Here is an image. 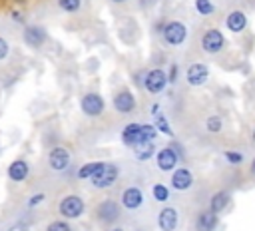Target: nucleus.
I'll return each mask as SVG.
<instances>
[{
    "label": "nucleus",
    "mask_w": 255,
    "mask_h": 231,
    "mask_svg": "<svg viewBox=\"0 0 255 231\" xmlns=\"http://www.w3.org/2000/svg\"><path fill=\"white\" fill-rule=\"evenodd\" d=\"M58 211H60V215H62L64 219H78V217L84 215L86 203H84V199H82L80 195H66V197L60 201Z\"/></svg>",
    "instance_id": "f257e3e1"
},
{
    "label": "nucleus",
    "mask_w": 255,
    "mask_h": 231,
    "mask_svg": "<svg viewBox=\"0 0 255 231\" xmlns=\"http://www.w3.org/2000/svg\"><path fill=\"white\" fill-rule=\"evenodd\" d=\"M161 36H163V40H165L169 46H181V44L187 40V28H185L183 22L171 20V22L163 24Z\"/></svg>",
    "instance_id": "f03ea898"
},
{
    "label": "nucleus",
    "mask_w": 255,
    "mask_h": 231,
    "mask_svg": "<svg viewBox=\"0 0 255 231\" xmlns=\"http://www.w3.org/2000/svg\"><path fill=\"white\" fill-rule=\"evenodd\" d=\"M118 177H120V167L116 165V163H104V167L90 179L92 181V185L94 187H98V189H108V187H112L116 181H118Z\"/></svg>",
    "instance_id": "7ed1b4c3"
},
{
    "label": "nucleus",
    "mask_w": 255,
    "mask_h": 231,
    "mask_svg": "<svg viewBox=\"0 0 255 231\" xmlns=\"http://www.w3.org/2000/svg\"><path fill=\"white\" fill-rule=\"evenodd\" d=\"M120 213H122L120 211V203L114 201V199H104L96 207V219L102 225H114L120 219Z\"/></svg>",
    "instance_id": "20e7f679"
},
{
    "label": "nucleus",
    "mask_w": 255,
    "mask_h": 231,
    "mask_svg": "<svg viewBox=\"0 0 255 231\" xmlns=\"http://www.w3.org/2000/svg\"><path fill=\"white\" fill-rule=\"evenodd\" d=\"M167 84H169L167 74H165L161 68H153V70L145 72L143 82H141V86H143L149 94H161V92L167 88Z\"/></svg>",
    "instance_id": "39448f33"
},
{
    "label": "nucleus",
    "mask_w": 255,
    "mask_h": 231,
    "mask_svg": "<svg viewBox=\"0 0 255 231\" xmlns=\"http://www.w3.org/2000/svg\"><path fill=\"white\" fill-rule=\"evenodd\" d=\"M80 108H82L84 116H88V117H98V116H102V112H104V108H106V102H104V98H102L98 92H88V94L82 96Z\"/></svg>",
    "instance_id": "423d86ee"
},
{
    "label": "nucleus",
    "mask_w": 255,
    "mask_h": 231,
    "mask_svg": "<svg viewBox=\"0 0 255 231\" xmlns=\"http://www.w3.org/2000/svg\"><path fill=\"white\" fill-rule=\"evenodd\" d=\"M225 46V36L217 28H209L201 38V48L205 54H217Z\"/></svg>",
    "instance_id": "0eeeda50"
},
{
    "label": "nucleus",
    "mask_w": 255,
    "mask_h": 231,
    "mask_svg": "<svg viewBox=\"0 0 255 231\" xmlns=\"http://www.w3.org/2000/svg\"><path fill=\"white\" fill-rule=\"evenodd\" d=\"M179 153L173 149V145H165L155 153V163L161 171H173L179 163Z\"/></svg>",
    "instance_id": "6e6552de"
},
{
    "label": "nucleus",
    "mask_w": 255,
    "mask_h": 231,
    "mask_svg": "<svg viewBox=\"0 0 255 231\" xmlns=\"http://www.w3.org/2000/svg\"><path fill=\"white\" fill-rule=\"evenodd\" d=\"M207 78H209V68H207L203 62H193V64L185 70V80H187V84L193 86V88L203 86V84L207 82Z\"/></svg>",
    "instance_id": "1a4fd4ad"
},
{
    "label": "nucleus",
    "mask_w": 255,
    "mask_h": 231,
    "mask_svg": "<svg viewBox=\"0 0 255 231\" xmlns=\"http://www.w3.org/2000/svg\"><path fill=\"white\" fill-rule=\"evenodd\" d=\"M70 161H72V157H70V153H68L66 147L56 145V147H52L50 153H48V165H50V169H54V171H66V169L70 167Z\"/></svg>",
    "instance_id": "9d476101"
},
{
    "label": "nucleus",
    "mask_w": 255,
    "mask_h": 231,
    "mask_svg": "<svg viewBox=\"0 0 255 231\" xmlns=\"http://www.w3.org/2000/svg\"><path fill=\"white\" fill-rule=\"evenodd\" d=\"M22 38H24V44H26L28 48H34V50H36V48H40V46L46 44V40H48V32H46L42 26L32 24V26H26V28H24Z\"/></svg>",
    "instance_id": "9b49d317"
},
{
    "label": "nucleus",
    "mask_w": 255,
    "mask_h": 231,
    "mask_svg": "<svg viewBox=\"0 0 255 231\" xmlns=\"http://www.w3.org/2000/svg\"><path fill=\"white\" fill-rule=\"evenodd\" d=\"M177 223H179V213H177L175 207L165 205V207L159 209V213H157V227L161 231H175Z\"/></svg>",
    "instance_id": "f8f14e48"
},
{
    "label": "nucleus",
    "mask_w": 255,
    "mask_h": 231,
    "mask_svg": "<svg viewBox=\"0 0 255 231\" xmlns=\"http://www.w3.org/2000/svg\"><path fill=\"white\" fill-rule=\"evenodd\" d=\"M171 187L177 191H187L193 185V173L187 167H175L171 171V179H169Z\"/></svg>",
    "instance_id": "ddd939ff"
},
{
    "label": "nucleus",
    "mask_w": 255,
    "mask_h": 231,
    "mask_svg": "<svg viewBox=\"0 0 255 231\" xmlns=\"http://www.w3.org/2000/svg\"><path fill=\"white\" fill-rule=\"evenodd\" d=\"M143 123H128L124 129H122V141L128 145V147H135L137 143L143 141V129H141Z\"/></svg>",
    "instance_id": "4468645a"
},
{
    "label": "nucleus",
    "mask_w": 255,
    "mask_h": 231,
    "mask_svg": "<svg viewBox=\"0 0 255 231\" xmlns=\"http://www.w3.org/2000/svg\"><path fill=\"white\" fill-rule=\"evenodd\" d=\"M114 110L120 114H131L135 110V98L129 90H122L114 96Z\"/></svg>",
    "instance_id": "2eb2a0df"
},
{
    "label": "nucleus",
    "mask_w": 255,
    "mask_h": 231,
    "mask_svg": "<svg viewBox=\"0 0 255 231\" xmlns=\"http://www.w3.org/2000/svg\"><path fill=\"white\" fill-rule=\"evenodd\" d=\"M143 203V191L135 185H129L122 191V205L126 209H137Z\"/></svg>",
    "instance_id": "dca6fc26"
},
{
    "label": "nucleus",
    "mask_w": 255,
    "mask_h": 231,
    "mask_svg": "<svg viewBox=\"0 0 255 231\" xmlns=\"http://www.w3.org/2000/svg\"><path fill=\"white\" fill-rule=\"evenodd\" d=\"M8 179L10 181H14V183H20V181H24L26 177H28V173H30V163L26 161V159H14L10 165H8Z\"/></svg>",
    "instance_id": "f3484780"
},
{
    "label": "nucleus",
    "mask_w": 255,
    "mask_h": 231,
    "mask_svg": "<svg viewBox=\"0 0 255 231\" xmlns=\"http://www.w3.org/2000/svg\"><path fill=\"white\" fill-rule=\"evenodd\" d=\"M217 225H219V217H217V213H213L209 207L203 209V211L197 215V219H195V231H215Z\"/></svg>",
    "instance_id": "a211bd4d"
},
{
    "label": "nucleus",
    "mask_w": 255,
    "mask_h": 231,
    "mask_svg": "<svg viewBox=\"0 0 255 231\" xmlns=\"http://www.w3.org/2000/svg\"><path fill=\"white\" fill-rule=\"evenodd\" d=\"M225 26H227V30L239 34V32H243L245 26H247V16H245L241 10H233V12H229V14L225 16Z\"/></svg>",
    "instance_id": "6ab92c4d"
},
{
    "label": "nucleus",
    "mask_w": 255,
    "mask_h": 231,
    "mask_svg": "<svg viewBox=\"0 0 255 231\" xmlns=\"http://www.w3.org/2000/svg\"><path fill=\"white\" fill-rule=\"evenodd\" d=\"M229 201H231V193H229V191H225V189L215 191V193L209 197V209L219 215V213L229 205Z\"/></svg>",
    "instance_id": "aec40b11"
},
{
    "label": "nucleus",
    "mask_w": 255,
    "mask_h": 231,
    "mask_svg": "<svg viewBox=\"0 0 255 231\" xmlns=\"http://www.w3.org/2000/svg\"><path fill=\"white\" fill-rule=\"evenodd\" d=\"M131 149H133L135 159H139V161H147V159H151V157L157 153L153 141H141V143H137V145L131 147Z\"/></svg>",
    "instance_id": "412c9836"
},
{
    "label": "nucleus",
    "mask_w": 255,
    "mask_h": 231,
    "mask_svg": "<svg viewBox=\"0 0 255 231\" xmlns=\"http://www.w3.org/2000/svg\"><path fill=\"white\" fill-rule=\"evenodd\" d=\"M151 112H153V119H155V127H157V131H161V133H165V135H173V129H171V125H169V121L165 119V116L159 112V106L157 104H153L151 106Z\"/></svg>",
    "instance_id": "4be33fe9"
},
{
    "label": "nucleus",
    "mask_w": 255,
    "mask_h": 231,
    "mask_svg": "<svg viewBox=\"0 0 255 231\" xmlns=\"http://www.w3.org/2000/svg\"><path fill=\"white\" fill-rule=\"evenodd\" d=\"M104 163H106V161H88V163H84V165L78 169V177H80V179H92V177L104 167Z\"/></svg>",
    "instance_id": "5701e85b"
},
{
    "label": "nucleus",
    "mask_w": 255,
    "mask_h": 231,
    "mask_svg": "<svg viewBox=\"0 0 255 231\" xmlns=\"http://www.w3.org/2000/svg\"><path fill=\"white\" fill-rule=\"evenodd\" d=\"M151 195H153L155 201L165 203V201L171 197V191H169V187H167L165 183H155V185L151 187Z\"/></svg>",
    "instance_id": "b1692460"
},
{
    "label": "nucleus",
    "mask_w": 255,
    "mask_h": 231,
    "mask_svg": "<svg viewBox=\"0 0 255 231\" xmlns=\"http://www.w3.org/2000/svg\"><path fill=\"white\" fill-rule=\"evenodd\" d=\"M205 129H207L209 133H219V131L223 129V119H221V116H217V114L209 116V117L205 119Z\"/></svg>",
    "instance_id": "393cba45"
},
{
    "label": "nucleus",
    "mask_w": 255,
    "mask_h": 231,
    "mask_svg": "<svg viewBox=\"0 0 255 231\" xmlns=\"http://www.w3.org/2000/svg\"><path fill=\"white\" fill-rule=\"evenodd\" d=\"M195 10L201 14V16H211L215 12V6L211 0H195Z\"/></svg>",
    "instance_id": "a878e982"
},
{
    "label": "nucleus",
    "mask_w": 255,
    "mask_h": 231,
    "mask_svg": "<svg viewBox=\"0 0 255 231\" xmlns=\"http://www.w3.org/2000/svg\"><path fill=\"white\" fill-rule=\"evenodd\" d=\"M58 6H60V10H64L68 14H74L82 8V0H58Z\"/></svg>",
    "instance_id": "bb28decb"
},
{
    "label": "nucleus",
    "mask_w": 255,
    "mask_h": 231,
    "mask_svg": "<svg viewBox=\"0 0 255 231\" xmlns=\"http://www.w3.org/2000/svg\"><path fill=\"white\" fill-rule=\"evenodd\" d=\"M223 157H225V161L227 163H231V165H241L243 163V153L241 151H235V149H227L225 153H223Z\"/></svg>",
    "instance_id": "cd10ccee"
},
{
    "label": "nucleus",
    "mask_w": 255,
    "mask_h": 231,
    "mask_svg": "<svg viewBox=\"0 0 255 231\" xmlns=\"http://www.w3.org/2000/svg\"><path fill=\"white\" fill-rule=\"evenodd\" d=\"M46 231H72V227H70V223L68 221H52V223H48V227H46Z\"/></svg>",
    "instance_id": "c85d7f7f"
},
{
    "label": "nucleus",
    "mask_w": 255,
    "mask_h": 231,
    "mask_svg": "<svg viewBox=\"0 0 255 231\" xmlns=\"http://www.w3.org/2000/svg\"><path fill=\"white\" fill-rule=\"evenodd\" d=\"M44 201V193H34L30 199H28V207H36L38 203Z\"/></svg>",
    "instance_id": "c756f323"
},
{
    "label": "nucleus",
    "mask_w": 255,
    "mask_h": 231,
    "mask_svg": "<svg viewBox=\"0 0 255 231\" xmlns=\"http://www.w3.org/2000/svg\"><path fill=\"white\" fill-rule=\"evenodd\" d=\"M8 52H10V46H8V42L0 36V60H4V58L8 56Z\"/></svg>",
    "instance_id": "7c9ffc66"
},
{
    "label": "nucleus",
    "mask_w": 255,
    "mask_h": 231,
    "mask_svg": "<svg viewBox=\"0 0 255 231\" xmlns=\"http://www.w3.org/2000/svg\"><path fill=\"white\" fill-rule=\"evenodd\" d=\"M167 80H169V84H175V80H177V66H175V64H171V66H169Z\"/></svg>",
    "instance_id": "2f4dec72"
},
{
    "label": "nucleus",
    "mask_w": 255,
    "mask_h": 231,
    "mask_svg": "<svg viewBox=\"0 0 255 231\" xmlns=\"http://www.w3.org/2000/svg\"><path fill=\"white\" fill-rule=\"evenodd\" d=\"M10 16H12V18H14V22H18V24H22V22H24V16H22L18 10H12V12H10Z\"/></svg>",
    "instance_id": "473e14b6"
},
{
    "label": "nucleus",
    "mask_w": 255,
    "mask_h": 231,
    "mask_svg": "<svg viewBox=\"0 0 255 231\" xmlns=\"http://www.w3.org/2000/svg\"><path fill=\"white\" fill-rule=\"evenodd\" d=\"M8 231H28V227H26V225H22V223H16V225L8 227Z\"/></svg>",
    "instance_id": "72a5a7b5"
},
{
    "label": "nucleus",
    "mask_w": 255,
    "mask_h": 231,
    "mask_svg": "<svg viewBox=\"0 0 255 231\" xmlns=\"http://www.w3.org/2000/svg\"><path fill=\"white\" fill-rule=\"evenodd\" d=\"M249 171H251V175L255 177V157H253V161H251V167H249Z\"/></svg>",
    "instance_id": "f704fd0d"
},
{
    "label": "nucleus",
    "mask_w": 255,
    "mask_h": 231,
    "mask_svg": "<svg viewBox=\"0 0 255 231\" xmlns=\"http://www.w3.org/2000/svg\"><path fill=\"white\" fill-rule=\"evenodd\" d=\"M108 231H124L122 227H114V229H108Z\"/></svg>",
    "instance_id": "c9c22d12"
},
{
    "label": "nucleus",
    "mask_w": 255,
    "mask_h": 231,
    "mask_svg": "<svg viewBox=\"0 0 255 231\" xmlns=\"http://www.w3.org/2000/svg\"><path fill=\"white\" fill-rule=\"evenodd\" d=\"M251 137H253V141H255V127H253V131H251Z\"/></svg>",
    "instance_id": "e433bc0d"
},
{
    "label": "nucleus",
    "mask_w": 255,
    "mask_h": 231,
    "mask_svg": "<svg viewBox=\"0 0 255 231\" xmlns=\"http://www.w3.org/2000/svg\"><path fill=\"white\" fill-rule=\"evenodd\" d=\"M112 2H118V4H122V2H126V0H112Z\"/></svg>",
    "instance_id": "4c0bfd02"
},
{
    "label": "nucleus",
    "mask_w": 255,
    "mask_h": 231,
    "mask_svg": "<svg viewBox=\"0 0 255 231\" xmlns=\"http://www.w3.org/2000/svg\"><path fill=\"white\" fill-rule=\"evenodd\" d=\"M16 2H22V0H16Z\"/></svg>",
    "instance_id": "58836bf2"
}]
</instances>
